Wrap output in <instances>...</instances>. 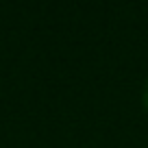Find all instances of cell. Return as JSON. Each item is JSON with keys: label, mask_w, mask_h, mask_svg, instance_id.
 I'll use <instances>...</instances> for the list:
<instances>
[{"label": "cell", "mask_w": 148, "mask_h": 148, "mask_svg": "<svg viewBox=\"0 0 148 148\" xmlns=\"http://www.w3.org/2000/svg\"><path fill=\"white\" fill-rule=\"evenodd\" d=\"M142 102H144V107H146V111H148V83L144 85V92H142Z\"/></svg>", "instance_id": "obj_1"}]
</instances>
